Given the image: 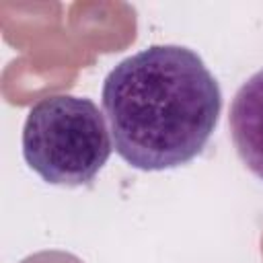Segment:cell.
I'll return each mask as SVG.
<instances>
[{
    "instance_id": "1",
    "label": "cell",
    "mask_w": 263,
    "mask_h": 263,
    "mask_svg": "<svg viewBox=\"0 0 263 263\" xmlns=\"http://www.w3.org/2000/svg\"><path fill=\"white\" fill-rule=\"evenodd\" d=\"M101 99L115 152L140 171L193 160L222 109L218 80L183 45H150L121 60L105 76Z\"/></svg>"
},
{
    "instance_id": "2",
    "label": "cell",
    "mask_w": 263,
    "mask_h": 263,
    "mask_svg": "<svg viewBox=\"0 0 263 263\" xmlns=\"http://www.w3.org/2000/svg\"><path fill=\"white\" fill-rule=\"evenodd\" d=\"M113 150L105 115L86 97L51 95L37 101L23 125V156L47 183H90Z\"/></svg>"
},
{
    "instance_id": "3",
    "label": "cell",
    "mask_w": 263,
    "mask_h": 263,
    "mask_svg": "<svg viewBox=\"0 0 263 263\" xmlns=\"http://www.w3.org/2000/svg\"><path fill=\"white\" fill-rule=\"evenodd\" d=\"M228 123L240 160L253 175L263 179V68L236 90Z\"/></svg>"
},
{
    "instance_id": "4",
    "label": "cell",
    "mask_w": 263,
    "mask_h": 263,
    "mask_svg": "<svg viewBox=\"0 0 263 263\" xmlns=\"http://www.w3.org/2000/svg\"><path fill=\"white\" fill-rule=\"evenodd\" d=\"M21 263H82V259H78L76 255L68 253V251H39L33 253L29 257H25Z\"/></svg>"
}]
</instances>
